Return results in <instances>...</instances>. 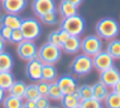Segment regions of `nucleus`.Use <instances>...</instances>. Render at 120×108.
<instances>
[{"instance_id":"nucleus-38","label":"nucleus","mask_w":120,"mask_h":108,"mask_svg":"<svg viewBox=\"0 0 120 108\" xmlns=\"http://www.w3.org/2000/svg\"><path fill=\"white\" fill-rule=\"evenodd\" d=\"M65 1L70 2V3L74 4L75 6H77V7H78V6L80 5L81 3H82V1H83V0H65Z\"/></svg>"},{"instance_id":"nucleus-2","label":"nucleus","mask_w":120,"mask_h":108,"mask_svg":"<svg viewBox=\"0 0 120 108\" xmlns=\"http://www.w3.org/2000/svg\"><path fill=\"white\" fill-rule=\"evenodd\" d=\"M62 55L61 47L46 42L38 48L37 58L43 64H56L60 60Z\"/></svg>"},{"instance_id":"nucleus-7","label":"nucleus","mask_w":120,"mask_h":108,"mask_svg":"<svg viewBox=\"0 0 120 108\" xmlns=\"http://www.w3.org/2000/svg\"><path fill=\"white\" fill-rule=\"evenodd\" d=\"M17 55L20 59L24 61H31L37 58L38 48L34 41L31 40H23L17 46Z\"/></svg>"},{"instance_id":"nucleus-6","label":"nucleus","mask_w":120,"mask_h":108,"mask_svg":"<svg viewBox=\"0 0 120 108\" xmlns=\"http://www.w3.org/2000/svg\"><path fill=\"white\" fill-rule=\"evenodd\" d=\"M103 47L102 39L97 35H89L81 40V49L83 54L90 57H94L100 52Z\"/></svg>"},{"instance_id":"nucleus-35","label":"nucleus","mask_w":120,"mask_h":108,"mask_svg":"<svg viewBox=\"0 0 120 108\" xmlns=\"http://www.w3.org/2000/svg\"><path fill=\"white\" fill-rule=\"evenodd\" d=\"M36 106L37 108H51L50 99L48 97H40L37 101H36Z\"/></svg>"},{"instance_id":"nucleus-17","label":"nucleus","mask_w":120,"mask_h":108,"mask_svg":"<svg viewBox=\"0 0 120 108\" xmlns=\"http://www.w3.org/2000/svg\"><path fill=\"white\" fill-rule=\"evenodd\" d=\"M58 79V71L54 64H43L42 66V80L45 82H55Z\"/></svg>"},{"instance_id":"nucleus-25","label":"nucleus","mask_w":120,"mask_h":108,"mask_svg":"<svg viewBox=\"0 0 120 108\" xmlns=\"http://www.w3.org/2000/svg\"><path fill=\"white\" fill-rule=\"evenodd\" d=\"M104 104L106 108H120V94L114 90L110 91L104 100Z\"/></svg>"},{"instance_id":"nucleus-44","label":"nucleus","mask_w":120,"mask_h":108,"mask_svg":"<svg viewBox=\"0 0 120 108\" xmlns=\"http://www.w3.org/2000/svg\"><path fill=\"white\" fill-rule=\"evenodd\" d=\"M76 108H81V107H80V106H78V107H76Z\"/></svg>"},{"instance_id":"nucleus-31","label":"nucleus","mask_w":120,"mask_h":108,"mask_svg":"<svg viewBox=\"0 0 120 108\" xmlns=\"http://www.w3.org/2000/svg\"><path fill=\"white\" fill-rule=\"evenodd\" d=\"M24 40V37H23V34L21 31L20 28H16L12 31V35H11V43L14 44H19L20 42H22Z\"/></svg>"},{"instance_id":"nucleus-27","label":"nucleus","mask_w":120,"mask_h":108,"mask_svg":"<svg viewBox=\"0 0 120 108\" xmlns=\"http://www.w3.org/2000/svg\"><path fill=\"white\" fill-rule=\"evenodd\" d=\"M39 19L45 25H55L56 23H58V10L46 13V14L40 16Z\"/></svg>"},{"instance_id":"nucleus-16","label":"nucleus","mask_w":120,"mask_h":108,"mask_svg":"<svg viewBox=\"0 0 120 108\" xmlns=\"http://www.w3.org/2000/svg\"><path fill=\"white\" fill-rule=\"evenodd\" d=\"M92 86H93V98L96 99L97 101H100V102L105 100L106 96H108L109 92H110L108 86L102 83L101 81L96 82V83Z\"/></svg>"},{"instance_id":"nucleus-42","label":"nucleus","mask_w":120,"mask_h":108,"mask_svg":"<svg viewBox=\"0 0 120 108\" xmlns=\"http://www.w3.org/2000/svg\"><path fill=\"white\" fill-rule=\"evenodd\" d=\"M51 108H59L58 106H53V107H51Z\"/></svg>"},{"instance_id":"nucleus-14","label":"nucleus","mask_w":120,"mask_h":108,"mask_svg":"<svg viewBox=\"0 0 120 108\" xmlns=\"http://www.w3.org/2000/svg\"><path fill=\"white\" fill-rule=\"evenodd\" d=\"M61 49L70 55L77 54L81 49V40L78 36H70L68 40L61 45Z\"/></svg>"},{"instance_id":"nucleus-34","label":"nucleus","mask_w":120,"mask_h":108,"mask_svg":"<svg viewBox=\"0 0 120 108\" xmlns=\"http://www.w3.org/2000/svg\"><path fill=\"white\" fill-rule=\"evenodd\" d=\"M37 87L38 90H39L40 94L42 97H48V92H49V87H50V83L49 82H45L43 80L39 81L37 83Z\"/></svg>"},{"instance_id":"nucleus-24","label":"nucleus","mask_w":120,"mask_h":108,"mask_svg":"<svg viewBox=\"0 0 120 108\" xmlns=\"http://www.w3.org/2000/svg\"><path fill=\"white\" fill-rule=\"evenodd\" d=\"M63 97V92L60 89L59 85L57 82H51L50 87H49V92H48V98L50 100H55V101H60L61 98Z\"/></svg>"},{"instance_id":"nucleus-33","label":"nucleus","mask_w":120,"mask_h":108,"mask_svg":"<svg viewBox=\"0 0 120 108\" xmlns=\"http://www.w3.org/2000/svg\"><path fill=\"white\" fill-rule=\"evenodd\" d=\"M48 42H50V43L54 44V45H57V46H59V47H61V42H60L59 35H58V29H57V31H53L49 34Z\"/></svg>"},{"instance_id":"nucleus-45","label":"nucleus","mask_w":120,"mask_h":108,"mask_svg":"<svg viewBox=\"0 0 120 108\" xmlns=\"http://www.w3.org/2000/svg\"><path fill=\"white\" fill-rule=\"evenodd\" d=\"M0 17H1V15H0Z\"/></svg>"},{"instance_id":"nucleus-5","label":"nucleus","mask_w":120,"mask_h":108,"mask_svg":"<svg viewBox=\"0 0 120 108\" xmlns=\"http://www.w3.org/2000/svg\"><path fill=\"white\" fill-rule=\"evenodd\" d=\"M20 29L23 34L24 40L35 41L36 39H38L41 36L42 25L39 20L30 17V18H25L22 20Z\"/></svg>"},{"instance_id":"nucleus-21","label":"nucleus","mask_w":120,"mask_h":108,"mask_svg":"<svg viewBox=\"0 0 120 108\" xmlns=\"http://www.w3.org/2000/svg\"><path fill=\"white\" fill-rule=\"evenodd\" d=\"M26 86L27 85L23 81H15L14 84L11 86L8 91L11 96L17 97V98H19V99H24Z\"/></svg>"},{"instance_id":"nucleus-20","label":"nucleus","mask_w":120,"mask_h":108,"mask_svg":"<svg viewBox=\"0 0 120 108\" xmlns=\"http://www.w3.org/2000/svg\"><path fill=\"white\" fill-rule=\"evenodd\" d=\"M13 66H14V59L12 55L5 50L0 52V73L11 71Z\"/></svg>"},{"instance_id":"nucleus-41","label":"nucleus","mask_w":120,"mask_h":108,"mask_svg":"<svg viewBox=\"0 0 120 108\" xmlns=\"http://www.w3.org/2000/svg\"><path fill=\"white\" fill-rule=\"evenodd\" d=\"M4 48H5V41H4L3 39H1V38H0V52H3Z\"/></svg>"},{"instance_id":"nucleus-19","label":"nucleus","mask_w":120,"mask_h":108,"mask_svg":"<svg viewBox=\"0 0 120 108\" xmlns=\"http://www.w3.org/2000/svg\"><path fill=\"white\" fill-rule=\"evenodd\" d=\"M58 14L62 18H68V17L74 16L77 14V6L65 0H61L58 7Z\"/></svg>"},{"instance_id":"nucleus-12","label":"nucleus","mask_w":120,"mask_h":108,"mask_svg":"<svg viewBox=\"0 0 120 108\" xmlns=\"http://www.w3.org/2000/svg\"><path fill=\"white\" fill-rule=\"evenodd\" d=\"M119 80H120V71L114 66L100 73L99 81H101L103 84H105L109 88H113Z\"/></svg>"},{"instance_id":"nucleus-13","label":"nucleus","mask_w":120,"mask_h":108,"mask_svg":"<svg viewBox=\"0 0 120 108\" xmlns=\"http://www.w3.org/2000/svg\"><path fill=\"white\" fill-rule=\"evenodd\" d=\"M1 4L5 13L18 15L26 7L27 1L26 0H2Z\"/></svg>"},{"instance_id":"nucleus-26","label":"nucleus","mask_w":120,"mask_h":108,"mask_svg":"<svg viewBox=\"0 0 120 108\" xmlns=\"http://www.w3.org/2000/svg\"><path fill=\"white\" fill-rule=\"evenodd\" d=\"M106 52L116 60V59H120V40L113 39L110 40L106 47Z\"/></svg>"},{"instance_id":"nucleus-11","label":"nucleus","mask_w":120,"mask_h":108,"mask_svg":"<svg viewBox=\"0 0 120 108\" xmlns=\"http://www.w3.org/2000/svg\"><path fill=\"white\" fill-rule=\"evenodd\" d=\"M32 8L37 17H40L53 10H57L55 0H33Z\"/></svg>"},{"instance_id":"nucleus-22","label":"nucleus","mask_w":120,"mask_h":108,"mask_svg":"<svg viewBox=\"0 0 120 108\" xmlns=\"http://www.w3.org/2000/svg\"><path fill=\"white\" fill-rule=\"evenodd\" d=\"M16 81L11 71H2L0 73V87L3 90L8 91L10 89V87L14 84V82Z\"/></svg>"},{"instance_id":"nucleus-37","label":"nucleus","mask_w":120,"mask_h":108,"mask_svg":"<svg viewBox=\"0 0 120 108\" xmlns=\"http://www.w3.org/2000/svg\"><path fill=\"white\" fill-rule=\"evenodd\" d=\"M24 105L27 108H37L36 106V101H32V100H26V102L24 103Z\"/></svg>"},{"instance_id":"nucleus-28","label":"nucleus","mask_w":120,"mask_h":108,"mask_svg":"<svg viewBox=\"0 0 120 108\" xmlns=\"http://www.w3.org/2000/svg\"><path fill=\"white\" fill-rule=\"evenodd\" d=\"M41 97L39 90H38L37 84H30L26 86V90H25V100H32V101H37L38 99Z\"/></svg>"},{"instance_id":"nucleus-1","label":"nucleus","mask_w":120,"mask_h":108,"mask_svg":"<svg viewBox=\"0 0 120 108\" xmlns=\"http://www.w3.org/2000/svg\"><path fill=\"white\" fill-rule=\"evenodd\" d=\"M96 34L101 39L113 40L118 36L120 31L119 23L111 17H104L100 19L96 24Z\"/></svg>"},{"instance_id":"nucleus-9","label":"nucleus","mask_w":120,"mask_h":108,"mask_svg":"<svg viewBox=\"0 0 120 108\" xmlns=\"http://www.w3.org/2000/svg\"><path fill=\"white\" fill-rule=\"evenodd\" d=\"M42 66L43 63L38 58H35L31 61H27L25 67L26 77L33 82H39L42 80Z\"/></svg>"},{"instance_id":"nucleus-3","label":"nucleus","mask_w":120,"mask_h":108,"mask_svg":"<svg viewBox=\"0 0 120 108\" xmlns=\"http://www.w3.org/2000/svg\"><path fill=\"white\" fill-rule=\"evenodd\" d=\"M60 28L66 31L71 36H81L85 31V21L78 14L74 16L62 18L60 22Z\"/></svg>"},{"instance_id":"nucleus-23","label":"nucleus","mask_w":120,"mask_h":108,"mask_svg":"<svg viewBox=\"0 0 120 108\" xmlns=\"http://www.w3.org/2000/svg\"><path fill=\"white\" fill-rule=\"evenodd\" d=\"M23 104H24L23 99H19L17 97L11 96V94L5 97L3 102H2L3 108H22Z\"/></svg>"},{"instance_id":"nucleus-18","label":"nucleus","mask_w":120,"mask_h":108,"mask_svg":"<svg viewBox=\"0 0 120 108\" xmlns=\"http://www.w3.org/2000/svg\"><path fill=\"white\" fill-rule=\"evenodd\" d=\"M60 102H61V106L63 108H76L80 106L81 100L76 91L73 94H63Z\"/></svg>"},{"instance_id":"nucleus-40","label":"nucleus","mask_w":120,"mask_h":108,"mask_svg":"<svg viewBox=\"0 0 120 108\" xmlns=\"http://www.w3.org/2000/svg\"><path fill=\"white\" fill-rule=\"evenodd\" d=\"M113 90H114L115 92H117L118 94H120V80H119L118 82H117L116 85H115L114 87H113Z\"/></svg>"},{"instance_id":"nucleus-32","label":"nucleus","mask_w":120,"mask_h":108,"mask_svg":"<svg viewBox=\"0 0 120 108\" xmlns=\"http://www.w3.org/2000/svg\"><path fill=\"white\" fill-rule=\"evenodd\" d=\"M12 28L5 26V25L0 24V38L3 39L5 42L11 41V35H12Z\"/></svg>"},{"instance_id":"nucleus-29","label":"nucleus","mask_w":120,"mask_h":108,"mask_svg":"<svg viewBox=\"0 0 120 108\" xmlns=\"http://www.w3.org/2000/svg\"><path fill=\"white\" fill-rule=\"evenodd\" d=\"M77 94H78V96H79V98H80L81 101L92 99L93 98V86L87 85V84L79 86L78 90H77Z\"/></svg>"},{"instance_id":"nucleus-39","label":"nucleus","mask_w":120,"mask_h":108,"mask_svg":"<svg viewBox=\"0 0 120 108\" xmlns=\"http://www.w3.org/2000/svg\"><path fill=\"white\" fill-rule=\"evenodd\" d=\"M4 98H5V90H3L1 87H0V104H2Z\"/></svg>"},{"instance_id":"nucleus-8","label":"nucleus","mask_w":120,"mask_h":108,"mask_svg":"<svg viewBox=\"0 0 120 108\" xmlns=\"http://www.w3.org/2000/svg\"><path fill=\"white\" fill-rule=\"evenodd\" d=\"M92 58H93L94 67H95L99 73L104 71V70H106V69L114 66L115 59L113 58L106 50H101L100 52H98L97 55H95V56L92 57Z\"/></svg>"},{"instance_id":"nucleus-43","label":"nucleus","mask_w":120,"mask_h":108,"mask_svg":"<svg viewBox=\"0 0 120 108\" xmlns=\"http://www.w3.org/2000/svg\"><path fill=\"white\" fill-rule=\"evenodd\" d=\"M22 108H27V107H26V106H25V105H24V104H23V107H22Z\"/></svg>"},{"instance_id":"nucleus-10","label":"nucleus","mask_w":120,"mask_h":108,"mask_svg":"<svg viewBox=\"0 0 120 108\" xmlns=\"http://www.w3.org/2000/svg\"><path fill=\"white\" fill-rule=\"evenodd\" d=\"M57 84L59 85L60 89L62 90L63 94H73L78 90V82L73 76L63 75L56 80Z\"/></svg>"},{"instance_id":"nucleus-36","label":"nucleus","mask_w":120,"mask_h":108,"mask_svg":"<svg viewBox=\"0 0 120 108\" xmlns=\"http://www.w3.org/2000/svg\"><path fill=\"white\" fill-rule=\"evenodd\" d=\"M58 35H59V39H60V42H61V45L64 43V42L66 41V40L70 38V34L68 33L66 31H64V29L62 28H59L58 29Z\"/></svg>"},{"instance_id":"nucleus-30","label":"nucleus","mask_w":120,"mask_h":108,"mask_svg":"<svg viewBox=\"0 0 120 108\" xmlns=\"http://www.w3.org/2000/svg\"><path fill=\"white\" fill-rule=\"evenodd\" d=\"M80 107L81 108H102L101 102H100V101H97L94 98L89 99V100L81 101Z\"/></svg>"},{"instance_id":"nucleus-4","label":"nucleus","mask_w":120,"mask_h":108,"mask_svg":"<svg viewBox=\"0 0 120 108\" xmlns=\"http://www.w3.org/2000/svg\"><path fill=\"white\" fill-rule=\"evenodd\" d=\"M94 68L93 58L85 54L77 55L71 63V70L76 76H85Z\"/></svg>"},{"instance_id":"nucleus-46","label":"nucleus","mask_w":120,"mask_h":108,"mask_svg":"<svg viewBox=\"0 0 120 108\" xmlns=\"http://www.w3.org/2000/svg\"><path fill=\"white\" fill-rule=\"evenodd\" d=\"M1 1H2V0H1Z\"/></svg>"},{"instance_id":"nucleus-15","label":"nucleus","mask_w":120,"mask_h":108,"mask_svg":"<svg viewBox=\"0 0 120 108\" xmlns=\"http://www.w3.org/2000/svg\"><path fill=\"white\" fill-rule=\"evenodd\" d=\"M23 19L21 18L19 15L16 14H8L0 17V24L5 25V26L10 27L12 29H16V28H20L21 23H22Z\"/></svg>"}]
</instances>
